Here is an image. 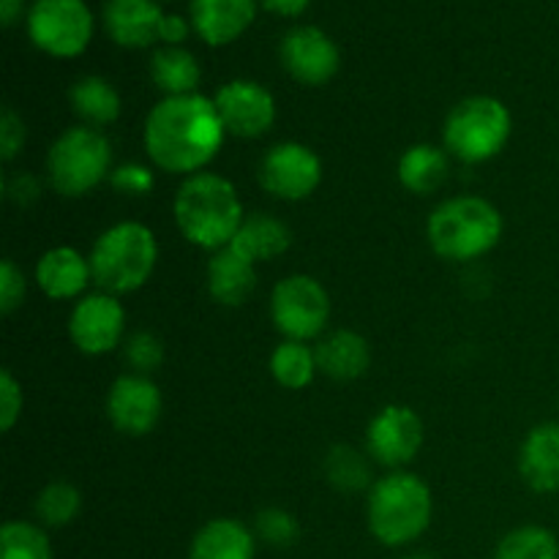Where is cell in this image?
I'll use <instances>...</instances> for the list:
<instances>
[{"label":"cell","instance_id":"d6a6232c","mask_svg":"<svg viewBox=\"0 0 559 559\" xmlns=\"http://www.w3.org/2000/svg\"><path fill=\"white\" fill-rule=\"evenodd\" d=\"M123 355L134 374H151L164 364V342L151 331H134L126 336Z\"/></svg>","mask_w":559,"mask_h":559},{"label":"cell","instance_id":"d4e9b609","mask_svg":"<svg viewBox=\"0 0 559 559\" xmlns=\"http://www.w3.org/2000/svg\"><path fill=\"white\" fill-rule=\"evenodd\" d=\"M200 60L183 47H158L151 55V80L164 96H189L200 85Z\"/></svg>","mask_w":559,"mask_h":559},{"label":"cell","instance_id":"8992f818","mask_svg":"<svg viewBox=\"0 0 559 559\" xmlns=\"http://www.w3.org/2000/svg\"><path fill=\"white\" fill-rule=\"evenodd\" d=\"M511 109L495 96H469L448 112L442 142L453 158L484 164L495 158L511 140Z\"/></svg>","mask_w":559,"mask_h":559},{"label":"cell","instance_id":"484cf974","mask_svg":"<svg viewBox=\"0 0 559 559\" xmlns=\"http://www.w3.org/2000/svg\"><path fill=\"white\" fill-rule=\"evenodd\" d=\"M71 107L85 120V126L102 129L120 118V93L109 80L98 74L80 76L69 91Z\"/></svg>","mask_w":559,"mask_h":559},{"label":"cell","instance_id":"1f68e13d","mask_svg":"<svg viewBox=\"0 0 559 559\" xmlns=\"http://www.w3.org/2000/svg\"><path fill=\"white\" fill-rule=\"evenodd\" d=\"M254 535L273 549H289L300 538V524L284 508H265V511L257 513Z\"/></svg>","mask_w":559,"mask_h":559},{"label":"cell","instance_id":"4dcf8cb0","mask_svg":"<svg viewBox=\"0 0 559 559\" xmlns=\"http://www.w3.org/2000/svg\"><path fill=\"white\" fill-rule=\"evenodd\" d=\"M0 559H52V544L41 524L5 522L0 530Z\"/></svg>","mask_w":559,"mask_h":559},{"label":"cell","instance_id":"f35d334b","mask_svg":"<svg viewBox=\"0 0 559 559\" xmlns=\"http://www.w3.org/2000/svg\"><path fill=\"white\" fill-rule=\"evenodd\" d=\"M189 22L180 14H164L162 27H158V41H164V47H180L189 36Z\"/></svg>","mask_w":559,"mask_h":559},{"label":"cell","instance_id":"4fadbf2b","mask_svg":"<svg viewBox=\"0 0 559 559\" xmlns=\"http://www.w3.org/2000/svg\"><path fill=\"white\" fill-rule=\"evenodd\" d=\"M278 58L293 80L309 87L331 82L342 66L336 41L317 25L289 27L278 44Z\"/></svg>","mask_w":559,"mask_h":559},{"label":"cell","instance_id":"74e56055","mask_svg":"<svg viewBox=\"0 0 559 559\" xmlns=\"http://www.w3.org/2000/svg\"><path fill=\"white\" fill-rule=\"evenodd\" d=\"M3 186H5V197L20 207L33 205V202H38V197H41V180H38L33 173L9 175Z\"/></svg>","mask_w":559,"mask_h":559},{"label":"cell","instance_id":"7c38bea8","mask_svg":"<svg viewBox=\"0 0 559 559\" xmlns=\"http://www.w3.org/2000/svg\"><path fill=\"white\" fill-rule=\"evenodd\" d=\"M424 445V420L407 404H388L366 426V453L385 467H404Z\"/></svg>","mask_w":559,"mask_h":559},{"label":"cell","instance_id":"9a60e30c","mask_svg":"<svg viewBox=\"0 0 559 559\" xmlns=\"http://www.w3.org/2000/svg\"><path fill=\"white\" fill-rule=\"evenodd\" d=\"M164 399L156 382L147 374H123L107 393V418L120 435L145 437L162 418Z\"/></svg>","mask_w":559,"mask_h":559},{"label":"cell","instance_id":"5b68a950","mask_svg":"<svg viewBox=\"0 0 559 559\" xmlns=\"http://www.w3.org/2000/svg\"><path fill=\"white\" fill-rule=\"evenodd\" d=\"M93 284L102 293H136L151 282L158 262V240L151 227L140 222H120L104 229L91 249Z\"/></svg>","mask_w":559,"mask_h":559},{"label":"cell","instance_id":"e575fe53","mask_svg":"<svg viewBox=\"0 0 559 559\" xmlns=\"http://www.w3.org/2000/svg\"><path fill=\"white\" fill-rule=\"evenodd\" d=\"M25 273L16 267L14 260L5 257V260L0 262V311H3V314H11V311L20 309L22 300H25Z\"/></svg>","mask_w":559,"mask_h":559},{"label":"cell","instance_id":"3957f363","mask_svg":"<svg viewBox=\"0 0 559 559\" xmlns=\"http://www.w3.org/2000/svg\"><path fill=\"white\" fill-rule=\"evenodd\" d=\"M435 516V497L429 484L413 473L393 469L385 478L374 480L366 500L369 533L388 549H402L415 544L429 530Z\"/></svg>","mask_w":559,"mask_h":559},{"label":"cell","instance_id":"603a6c76","mask_svg":"<svg viewBox=\"0 0 559 559\" xmlns=\"http://www.w3.org/2000/svg\"><path fill=\"white\" fill-rule=\"evenodd\" d=\"M289 246H293V233L273 213H251V216H246L233 240V249H238L254 265L257 262L276 260Z\"/></svg>","mask_w":559,"mask_h":559},{"label":"cell","instance_id":"ba28073f","mask_svg":"<svg viewBox=\"0 0 559 559\" xmlns=\"http://www.w3.org/2000/svg\"><path fill=\"white\" fill-rule=\"evenodd\" d=\"M271 320L289 342H309L328 328L331 295L314 276L293 273L273 287Z\"/></svg>","mask_w":559,"mask_h":559},{"label":"cell","instance_id":"b9f144b4","mask_svg":"<svg viewBox=\"0 0 559 559\" xmlns=\"http://www.w3.org/2000/svg\"><path fill=\"white\" fill-rule=\"evenodd\" d=\"M404 559H437V557L429 555V551H415V555H407Z\"/></svg>","mask_w":559,"mask_h":559},{"label":"cell","instance_id":"7402d4cb","mask_svg":"<svg viewBox=\"0 0 559 559\" xmlns=\"http://www.w3.org/2000/svg\"><path fill=\"white\" fill-rule=\"evenodd\" d=\"M257 535L235 519H211L189 546V559H254Z\"/></svg>","mask_w":559,"mask_h":559},{"label":"cell","instance_id":"ffe728a7","mask_svg":"<svg viewBox=\"0 0 559 559\" xmlns=\"http://www.w3.org/2000/svg\"><path fill=\"white\" fill-rule=\"evenodd\" d=\"M257 287V265L246 260L238 249L227 246V249L213 251L211 262H207V293L216 304L243 306L251 298Z\"/></svg>","mask_w":559,"mask_h":559},{"label":"cell","instance_id":"9c48e42d","mask_svg":"<svg viewBox=\"0 0 559 559\" xmlns=\"http://www.w3.org/2000/svg\"><path fill=\"white\" fill-rule=\"evenodd\" d=\"M27 36L52 58H76L93 38V14L85 0H33Z\"/></svg>","mask_w":559,"mask_h":559},{"label":"cell","instance_id":"83f0119b","mask_svg":"<svg viewBox=\"0 0 559 559\" xmlns=\"http://www.w3.org/2000/svg\"><path fill=\"white\" fill-rule=\"evenodd\" d=\"M495 559H559V540L551 530L524 524L497 544Z\"/></svg>","mask_w":559,"mask_h":559},{"label":"cell","instance_id":"7a4b0ae2","mask_svg":"<svg viewBox=\"0 0 559 559\" xmlns=\"http://www.w3.org/2000/svg\"><path fill=\"white\" fill-rule=\"evenodd\" d=\"M173 213L180 235L207 251L233 246L246 218L238 189L216 173H197L186 178L175 194Z\"/></svg>","mask_w":559,"mask_h":559},{"label":"cell","instance_id":"5bb4252c","mask_svg":"<svg viewBox=\"0 0 559 559\" xmlns=\"http://www.w3.org/2000/svg\"><path fill=\"white\" fill-rule=\"evenodd\" d=\"M227 134L254 140L276 123V98L254 80H229L213 96Z\"/></svg>","mask_w":559,"mask_h":559},{"label":"cell","instance_id":"d590c367","mask_svg":"<svg viewBox=\"0 0 559 559\" xmlns=\"http://www.w3.org/2000/svg\"><path fill=\"white\" fill-rule=\"evenodd\" d=\"M22 407H25V396H22V385L9 369L0 371V429L11 431L16 420L22 418Z\"/></svg>","mask_w":559,"mask_h":559},{"label":"cell","instance_id":"8d00e7d4","mask_svg":"<svg viewBox=\"0 0 559 559\" xmlns=\"http://www.w3.org/2000/svg\"><path fill=\"white\" fill-rule=\"evenodd\" d=\"M25 120L11 107H3V112H0V158L3 162L16 158V153L25 145Z\"/></svg>","mask_w":559,"mask_h":559},{"label":"cell","instance_id":"52a82bcc","mask_svg":"<svg viewBox=\"0 0 559 559\" xmlns=\"http://www.w3.org/2000/svg\"><path fill=\"white\" fill-rule=\"evenodd\" d=\"M112 145L102 129L74 126L52 142L47 153V178L58 194L85 197L112 175Z\"/></svg>","mask_w":559,"mask_h":559},{"label":"cell","instance_id":"836d02e7","mask_svg":"<svg viewBox=\"0 0 559 559\" xmlns=\"http://www.w3.org/2000/svg\"><path fill=\"white\" fill-rule=\"evenodd\" d=\"M109 186L126 197H145L156 186V175L145 164H120L109 175Z\"/></svg>","mask_w":559,"mask_h":559},{"label":"cell","instance_id":"30bf717a","mask_svg":"<svg viewBox=\"0 0 559 559\" xmlns=\"http://www.w3.org/2000/svg\"><path fill=\"white\" fill-rule=\"evenodd\" d=\"M260 183L276 200H306L322 183L320 156L304 142H278L262 156Z\"/></svg>","mask_w":559,"mask_h":559},{"label":"cell","instance_id":"e0dca14e","mask_svg":"<svg viewBox=\"0 0 559 559\" xmlns=\"http://www.w3.org/2000/svg\"><path fill=\"white\" fill-rule=\"evenodd\" d=\"M260 0H191V27L211 47L243 36L257 16Z\"/></svg>","mask_w":559,"mask_h":559},{"label":"cell","instance_id":"44dd1931","mask_svg":"<svg viewBox=\"0 0 559 559\" xmlns=\"http://www.w3.org/2000/svg\"><path fill=\"white\" fill-rule=\"evenodd\" d=\"M317 366L331 380L349 382L366 374L371 364V347L360 333L331 331L317 344Z\"/></svg>","mask_w":559,"mask_h":559},{"label":"cell","instance_id":"f1b7e54d","mask_svg":"<svg viewBox=\"0 0 559 559\" xmlns=\"http://www.w3.org/2000/svg\"><path fill=\"white\" fill-rule=\"evenodd\" d=\"M82 511V495L69 480H52L36 497V519L41 527H66Z\"/></svg>","mask_w":559,"mask_h":559},{"label":"cell","instance_id":"ac0fdd59","mask_svg":"<svg viewBox=\"0 0 559 559\" xmlns=\"http://www.w3.org/2000/svg\"><path fill=\"white\" fill-rule=\"evenodd\" d=\"M93 282L91 260L71 246H55L36 262V284L47 298L71 300L82 298Z\"/></svg>","mask_w":559,"mask_h":559},{"label":"cell","instance_id":"ab89813d","mask_svg":"<svg viewBox=\"0 0 559 559\" xmlns=\"http://www.w3.org/2000/svg\"><path fill=\"white\" fill-rule=\"evenodd\" d=\"M262 5H265L271 14H278V16H298L304 14L306 9H309L311 0H260Z\"/></svg>","mask_w":559,"mask_h":559},{"label":"cell","instance_id":"2e32d148","mask_svg":"<svg viewBox=\"0 0 559 559\" xmlns=\"http://www.w3.org/2000/svg\"><path fill=\"white\" fill-rule=\"evenodd\" d=\"M102 20L118 47L145 49L158 38L164 11L156 0H104Z\"/></svg>","mask_w":559,"mask_h":559},{"label":"cell","instance_id":"d6986e66","mask_svg":"<svg viewBox=\"0 0 559 559\" xmlns=\"http://www.w3.org/2000/svg\"><path fill=\"white\" fill-rule=\"evenodd\" d=\"M519 475L538 495L559 491V424H540L524 437Z\"/></svg>","mask_w":559,"mask_h":559},{"label":"cell","instance_id":"6da1fadb","mask_svg":"<svg viewBox=\"0 0 559 559\" xmlns=\"http://www.w3.org/2000/svg\"><path fill=\"white\" fill-rule=\"evenodd\" d=\"M224 140L227 129L216 102L200 93L164 96L147 112L142 129L147 158L164 173L186 178L202 173L218 156Z\"/></svg>","mask_w":559,"mask_h":559},{"label":"cell","instance_id":"60d3db41","mask_svg":"<svg viewBox=\"0 0 559 559\" xmlns=\"http://www.w3.org/2000/svg\"><path fill=\"white\" fill-rule=\"evenodd\" d=\"M20 14H22V0H0V22H3L5 27L14 25Z\"/></svg>","mask_w":559,"mask_h":559},{"label":"cell","instance_id":"8fae6325","mask_svg":"<svg viewBox=\"0 0 559 559\" xmlns=\"http://www.w3.org/2000/svg\"><path fill=\"white\" fill-rule=\"evenodd\" d=\"M69 336L82 355H107L126 342V311L118 295H82L69 317Z\"/></svg>","mask_w":559,"mask_h":559},{"label":"cell","instance_id":"f546056e","mask_svg":"<svg viewBox=\"0 0 559 559\" xmlns=\"http://www.w3.org/2000/svg\"><path fill=\"white\" fill-rule=\"evenodd\" d=\"M325 478L338 491H360L371 484V462L366 453L349 445H336L325 456Z\"/></svg>","mask_w":559,"mask_h":559},{"label":"cell","instance_id":"277c9868","mask_svg":"<svg viewBox=\"0 0 559 559\" xmlns=\"http://www.w3.org/2000/svg\"><path fill=\"white\" fill-rule=\"evenodd\" d=\"M506 233L502 213L484 197H451L431 211L426 238L435 254L451 262H473L489 254Z\"/></svg>","mask_w":559,"mask_h":559},{"label":"cell","instance_id":"4316f807","mask_svg":"<svg viewBox=\"0 0 559 559\" xmlns=\"http://www.w3.org/2000/svg\"><path fill=\"white\" fill-rule=\"evenodd\" d=\"M317 371V353L306 342H289L284 338L271 355V374L287 391H304L314 382Z\"/></svg>","mask_w":559,"mask_h":559},{"label":"cell","instance_id":"cb8c5ba5","mask_svg":"<svg viewBox=\"0 0 559 559\" xmlns=\"http://www.w3.org/2000/svg\"><path fill=\"white\" fill-rule=\"evenodd\" d=\"M448 151L445 147H437L431 142H418V145H409L407 151L399 158V180L407 191L420 197H429L445 183L448 178Z\"/></svg>","mask_w":559,"mask_h":559}]
</instances>
